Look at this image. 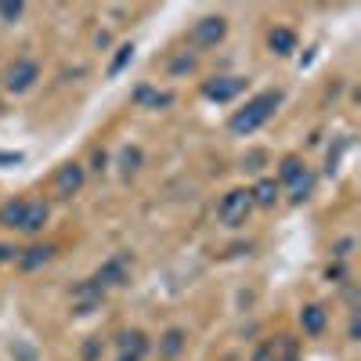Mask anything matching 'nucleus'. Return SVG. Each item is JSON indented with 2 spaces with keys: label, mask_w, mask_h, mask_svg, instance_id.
<instances>
[{
  "label": "nucleus",
  "mask_w": 361,
  "mask_h": 361,
  "mask_svg": "<svg viewBox=\"0 0 361 361\" xmlns=\"http://www.w3.org/2000/svg\"><path fill=\"white\" fill-rule=\"evenodd\" d=\"M300 325H304V333H311V336H318L322 329H325V311L318 307V304H311V307H304L300 311Z\"/></svg>",
  "instance_id": "nucleus-10"
},
{
  "label": "nucleus",
  "mask_w": 361,
  "mask_h": 361,
  "mask_svg": "<svg viewBox=\"0 0 361 361\" xmlns=\"http://www.w3.org/2000/svg\"><path fill=\"white\" fill-rule=\"evenodd\" d=\"M300 177H304V163H300L296 156H286L282 159V180H286V185H296Z\"/></svg>",
  "instance_id": "nucleus-16"
},
{
  "label": "nucleus",
  "mask_w": 361,
  "mask_h": 361,
  "mask_svg": "<svg viewBox=\"0 0 361 361\" xmlns=\"http://www.w3.org/2000/svg\"><path fill=\"white\" fill-rule=\"evenodd\" d=\"M137 98H141V102H152L156 109H159V105H170V94H152L148 87H141V90H137Z\"/></svg>",
  "instance_id": "nucleus-19"
},
{
  "label": "nucleus",
  "mask_w": 361,
  "mask_h": 361,
  "mask_svg": "<svg viewBox=\"0 0 361 361\" xmlns=\"http://www.w3.org/2000/svg\"><path fill=\"white\" fill-rule=\"evenodd\" d=\"M47 224V206L44 202H25V214H22V231H40Z\"/></svg>",
  "instance_id": "nucleus-8"
},
{
  "label": "nucleus",
  "mask_w": 361,
  "mask_h": 361,
  "mask_svg": "<svg viewBox=\"0 0 361 361\" xmlns=\"http://www.w3.org/2000/svg\"><path fill=\"white\" fill-rule=\"evenodd\" d=\"M22 214H25V199H11L4 209H0V224L18 228V224H22Z\"/></svg>",
  "instance_id": "nucleus-13"
},
{
  "label": "nucleus",
  "mask_w": 361,
  "mask_h": 361,
  "mask_svg": "<svg viewBox=\"0 0 361 361\" xmlns=\"http://www.w3.org/2000/svg\"><path fill=\"white\" fill-rule=\"evenodd\" d=\"M137 159H141L137 152H127V156H123V163H127V170H134V166H137Z\"/></svg>",
  "instance_id": "nucleus-24"
},
{
  "label": "nucleus",
  "mask_w": 361,
  "mask_h": 361,
  "mask_svg": "<svg viewBox=\"0 0 361 361\" xmlns=\"http://www.w3.org/2000/svg\"><path fill=\"white\" fill-rule=\"evenodd\" d=\"M282 105V94L279 90H264V94H257V98H250L246 102V109H238L235 116H231V134H253L257 127H264L271 116H275V109Z\"/></svg>",
  "instance_id": "nucleus-1"
},
{
  "label": "nucleus",
  "mask_w": 361,
  "mask_h": 361,
  "mask_svg": "<svg viewBox=\"0 0 361 361\" xmlns=\"http://www.w3.org/2000/svg\"><path fill=\"white\" fill-rule=\"evenodd\" d=\"M0 163H22V152H0Z\"/></svg>",
  "instance_id": "nucleus-23"
},
{
  "label": "nucleus",
  "mask_w": 361,
  "mask_h": 361,
  "mask_svg": "<svg viewBox=\"0 0 361 361\" xmlns=\"http://www.w3.org/2000/svg\"><path fill=\"white\" fill-rule=\"evenodd\" d=\"M250 209H253V195L246 192V188H235V192H228L224 199H221V206H217V217L224 221V224H243L246 217H250Z\"/></svg>",
  "instance_id": "nucleus-2"
},
{
  "label": "nucleus",
  "mask_w": 361,
  "mask_h": 361,
  "mask_svg": "<svg viewBox=\"0 0 361 361\" xmlns=\"http://www.w3.org/2000/svg\"><path fill=\"white\" fill-rule=\"evenodd\" d=\"M123 275H127V260L123 257H116V260H109L98 275H94V286L98 289H105V286H119L123 282Z\"/></svg>",
  "instance_id": "nucleus-7"
},
{
  "label": "nucleus",
  "mask_w": 361,
  "mask_h": 361,
  "mask_svg": "<svg viewBox=\"0 0 361 361\" xmlns=\"http://www.w3.org/2000/svg\"><path fill=\"white\" fill-rule=\"evenodd\" d=\"M22 15V4H0V18H18Z\"/></svg>",
  "instance_id": "nucleus-21"
},
{
  "label": "nucleus",
  "mask_w": 361,
  "mask_h": 361,
  "mask_svg": "<svg viewBox=\"0 0 361 361\" xmlns=\"http://www.w3.org/2000/svg\"><path fill=\"white\" fill-rule=\"evenodd\" d=\"M51 246H33V250H25V257H22V267L25 271H33V267H40V264H47L51 260Z\"/></svg>",
  "instance_id": "nucleus-15"
},
{
  "label": "nucleus",
  "mask_w": 361,
  "mask_h": 361,
  "mask_svg": "<svg viewBox=\"0 0 361 361\" xmlns=\"http://www.w3.org/2000/svg\"><path fill=\"white\" fill-rule=\"evenodd\" d=\"M180 347H185V333H180V329H170V333L163 336V343H159V354L173 357V354H180Z\"/></svg>",
  "instance_id": "nucleus-14"
},
{
  "label": "nucleus",
  "mask_w": 361,
  "mask_h": 361,
  "mask_svg": "<svg viewBox=\"0 0 361 361\" xmlns=\"http://www.w3.org/2000/svg\"><path fill=\"white\" fill-rule=\"evenodd\" d=\"M130 58H134V47H130V44H123V47L116 51V58H112V66H109V76H119V73H123V66L130 62Z\"/></svg>",
  "instance_id": "nucleus-17"
},
{
  "label": "nucleus",
  "mask_w": 361,
  "mask_h": 361,
  "mask_svg": "<svg viewBox=\"0 0 361 361\" xmlns=\"http://www.w3.org/2000/svg\"><path fill=\"white\" fill-rule=\"evenodd\" d=\"M145 350H148V340L141 333H127L123 336V357H119V361H141Z\"/></svg>",
  "instance_id": "nucleus-11"
},
{
  "label": "nucleus",
  "mask_w": 361,
  "mask_h": 361,
  "mask_svg": "<svg viewBox=\"0 0 361 361\" xmlns=\"http://www.w3.org/2000/svg\"><path fill=\"white\" fill-rule=\"evenodd\" d=\"M224 33H228V22H224L221 15H206V18H199V22H195L192 40H195L199 47H214V44H221V40H224Z\"/></svg>",
  "instance_id": "nucleus-3"
},
{
  "label": "nucleus",
  "mask_w": 361,
  "mask_h": 361,
  "mask_svg": "<svg viewBox=\"0 0 361 361\" xmlns=\"http://www.w3.org/2000/svg\"><path fill=\"white\" fill-rule=\"evenodd\" d=\"M243 87H246L243 76H214V80L202 83V94L209 102H231L235 94H243Z\"/></svg>",
  "instance_id": "nucleus-4"
},
{
  "label": "nucleus",
  "mask_w": 361,
  "mask_h": 361,
  "mask_svg": "<svg viewBox=\"0 0 361 361\" xmlns=\"http://www.w3.org/2000/svg\"><path fill=\"white\" fill-rule=\"evenodd\" d=\"M192 66H195V58H192V54H185V58H177V62H173L170 69H173V73H185V69H192Z\"/></svg>",
  "instance_id": "nucleus-20"
},
{
  "label": "nucleus",
  "mask_w": 361,
  "mask_h": 361,
  "mask_svg": "<svg viewBox=\"0 0 361 361\" xmlns=\"http://www.w3.org/2000/svg\"><path fill=\"white\" fill-rule=\"evenodd\" d=\"M80 188H83V166L80 163H66L62 170H58V177H54V192L62 195V199H69Z\"/></svg>",
  "instance_id": "nucleus-6"
},
{
  "label": "nucleus",
  "mask_w": 361,
  "mask_h": 361,
  "mask_svg": "<svg viewBox=\"0 0 361 361\" xmlns=\"http://www.w3.org/2000/svg\"><path fill=\"white\" fill-rule=\"evenodd\" d=\"M8 257H11V250H8V246H0V260H8Z\"/></svg>",
  "instance_id": "nucleus-25"
},
{
  "label": "nucleus",
  "mask_w": 361,
  "mask_h": 361,
  "mask_svg": "<svg viewBox=\"0 0 361 361\" xmlns=\"http://www.w3.org/2000/svg\"><path fill=\"white\" fill-rule=\"evenodd\" d=\"M311 188H314V177H311V173H304V177H300L296 185H293V199H296V202H304V199L311 195Z\"/></svg>",
  "instance_id": "nucleus-18"
},
{
  "label": "nucleus",
  "mask_w": 361,
  "mask_h": 361,
  "mask_svg": "<svg viewBox=\"0 0 361 361\" xmlns=\"http://www.w3.org/2000/svg\"><path fill=\"white\" fill-rule=\"evenodd\" d=\"M260 163H264V152H250L246 156V170H260Z\"/></svg>",
  "instance_id": "nucleus-22"
},
{
  "label": "nucleus",
  "mask_w": 361,
  "mask_h": 361,
  "mask_svg": "<svg viewBox=\"0 0 361 361\" xmlns=\"http://www.w3.org/2000/svg\"><path fill=\"white\" fill-rule=\"evenodd\" d=\"M40 80V66L29 62V58H18V62L8 69V90H15V94H22V90H29Z\"/></svg>",
  "instance_id": "nucleus-5"
},
{
  "label": "nucleus",
  "mask_w": 361,
  "mask_h": 361,
  "mask_svg": "<svg viewBox=\"0 0 361 361\" xmlns=\"http://www.w3.org/2000/svg\"><path fill=\"white\" fill-rule=\"evenodd\" d=\"M253 195V206H275V199H279V185H275V180H260V185L250 192Z\"/></svg>",
  "instance_id": "nucleus-12"
},
{
  "label": "nucleus",
  "mask_w": 361,
  "mask_h": 361,
  "mask_svg": "<svg viewBox=\"0 0 361 361\" xmlns=\"http://www.w3.org/2000/svg\"><path fill=\"white\" fill-rule=\"evenodd\" d=\"M267 44H271V51H275V54H293L296 51V33H293V29H286V25H279V29H271Z\"/></svg>",
  "instance_id": "nucleus-9"
}]
</instances>
